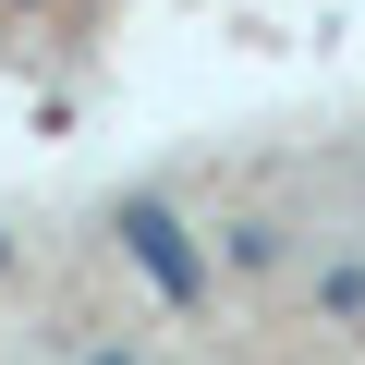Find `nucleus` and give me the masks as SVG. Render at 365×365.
Segmentation results:
<instances>
[{
    "label": "nucleus",
    "instance_id": "nucleus-1",
    "mask_svg": "<svg viewBox=\"0 0 365 365\" xmlns=\"http://www.w3.org/2000/svg\"><path fill=\"white\" fill-rule=\"evenodd\" d=\"M110 232H122V256H134V268L158 280V304H195V292H207L195 244H182V220H170L158 195H122V220H110Z\"/></svg>",
    "mask_w": 365,
    "mask_h": 365
},
{
    "label": "nucleus",
    "instance_id": "nucleus-2",
    "mask_svg": "<svg viewBox=\"0 0 365 365\" xmlns=\"http://www.w3.org/2000/svg\"><path fill=\"white\" fill-rule=\"evenodd\" d=\"M86 365H122V353H86Z\"/></svg>",
    "mask_w": 365,
    "mask_h": 365
}]
</instances>
